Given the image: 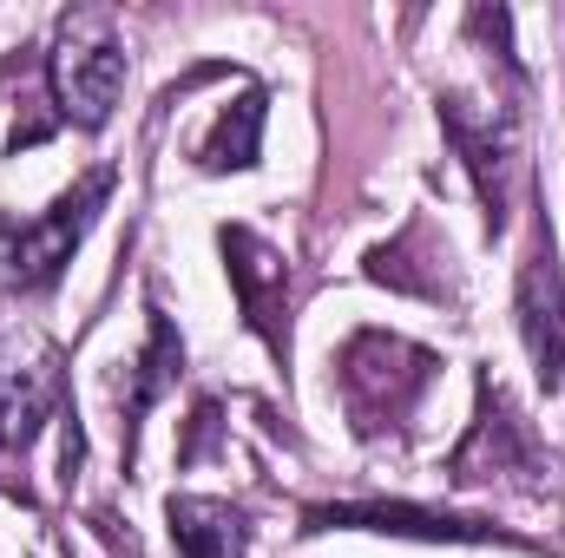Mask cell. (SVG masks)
<instances>
[{
  "label": "cell",
  "mask_w": 565,
  "mask_h": 558,
  "mask_svg": "<svg viewBox=\"0 0 565 558\" xmlns=\"http://www.w3.org/2000/svg\"><path fill=\"white\" fill-rule=\"evenodd\" d=\"M46 93L60 106V126L99 132L119 112L126 93V40L119 20L106 7H73L53 26V53H46Z\"/></svg>",
  "instance_id": "obj_1"
},
{
  "label": "cell",
  "mask_w": 565,
  "mask_h": 558,
  "mask_svg": "<svg viewBox=\"0 0 565 558\" xmlns=\"http://www.w3.org/2000/svg\"><path fill=\"white\" fill-rule=\"evenodd\" d=\"M106 197H113V171L93 164V171H86L73 191H60L40 217L0 211V282H7V296H46L53 282L66 277V264H73V250L86 244V230L99 224Z\"/></svg>",
  "instance_id": "obj_2"
},
{
  "label": "cell",
  "mask_w": 565,
  "mask_h": 558,
  "mask_svg": "<svg viewBox=\"0 0 565 558\" xmlns=\"http://www.w3.org/2000/svg\"><path fill=\"white\" fill-rule=\"evenodd\" d=\"M434 368H440V362H434L427 348L388 335V329H362V335L342 348V362H335V382H342V401H349L355 433L402 427L408 408L427 395Z\"/></svg>",
  "instance_id": "obj_3"
},
{
  "label": "cell",
  "mask_w": 565,
  "mask_h": 558,
  "mask_svg": "<svg viewBox=\"0 0 565 558\" xmlns=\"http://www.w3.org/2000/svg\"><path fill=\"white\" fill-rule=\"evenodd\" d=\"M53 415H73V395H66V375H60V348L7 342L0 348V486H13V466L26 460V447L40 440V427Z\"/></svg>",
  "instance_id": "obj_4"
},
{
  "label": "cell",
  "mask_w": 565,
  "mask_h": 558,
  "mask_svg": "<svg viewBox=\"0 0 565 558\" xmlns=\"http://www.w3.org/2000/svg\"><path fill=\"white\" fill-rule=\"evenodd\" d=\"M309 533H388V539H427V546H520L493 519L434 513L415 500H342V506H302Z\"/></svg>",
  "instance_id": "obj_5"
},
{
  "label": "cell",
  "mask_w": 565,
  "mask_h": 558,
  "mask_svg": "<svg viewBox=\"0 0 565 558\" xmlns=\"http://www.w3.org/2000/svg\"><path fill=\"white\" fill-rule=\"evenodd\" d=\"M440 132L460 151L473 191H480V211H487V230L500 237L507 230V211H513V164H520V139H513V119L507 112H480L467 93H440Z\"/></svg>",
  "instance_id": "obj_6"
},
{
  "label": "cell",
  "mask_w": 565,
  "mask_h": 558,
  "mask_svg": "<svg viewBox=\"0 0 565 558\" xmlns=\"http://www.w3.org/2000/svg\"><path fill=\"white\" fill-rule=\"evenodd\" d=\"M533 473H546V453H540L533 427L513 415V401L493 382H480V415L467 427V440L454 447L447 480L454 486H487V480H533Z\"/></svg>",
  "instance_id": "obj_7"
},
{
  "label": "cell",
  "mask_w": 565,
  "mask_h": 558,
  "mask_svg": "<svg viewBox=\"0 0 565 558\" xmlns=\"http://www.w3.org/2000/svg\"><path fill=\"white\" fill-rule=\"evenodd\" d=\"M513 309H520V342L533 355V375L553 395L565 382V277H559V257H553V224L546 217L533 224V250L520 264Z\"/></svg>",
  "instance_id": "obj_8"
},
{
  "label": "cell",
  "mask_w": 565,
  "mask_h": 558,
  "mask_svg": "<svg viewBox=\"0 0 565 558\" xmlns=\"http://www.w3.org/2000/svg\"><path fill=\"white\" fill-rule=\"evenodd\" d=\"M217 250H224V270H231V289H237V309L244 322L270 342V355H289V257L277 244H264L257 230L231 224L217 230Z\"/></svg>",
  "instance_id": "obj_9"
},
{
  "label": "cell",
  "mask_w": 565,
  "mask_h": 558,
  "mask_svg": "<svg viewBox=\"0 0 565 558\" xmlns=\"http://www.w3.org/2000/svg\"><path fill=\"white\" fill-rule=\"evenodd\" d=\"M178 368H184V342H178L171 315H164L158 302H145V355H139V368H132V388H126V420H119L126 460L139 453V427H145V415H151V401L178 382Z\"/></svg>",
  "instance_id": "obj_10"
},
{
  "label": "cell",
  "mask_w": 565,
  "mask_h": 558,
  "mask_svg": "<svg viewBox=\"0 0 565 558\" xmlns=\"http://www.w3.org/2000/svg\"><path fill=\"white\" fill-rule=\"evenodd\" d=\"M164 519H171L178 558H244V546H250V519H244V506H231V500L184 493V500L164 506Z\"/></svg>",
  "instance_id": "obj_11"
},
{
  "label": "cell",
  "mask_w": 565,
  "mask_h": 558,
  "mask_svg": "<svg viewBox=\"0 0 565 558\" xmlns=\"http://www.w3.org/2000/svg\"><path fill=\"white\" fill-rule=\"evenodd\" d=\"M257 139H264V93L250 86L231 112H217L211 139L198 144V164L204 171H250L257 164Z\"/></svg>",
  "instance_id": "obj_12"
}]
</instances>
